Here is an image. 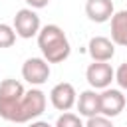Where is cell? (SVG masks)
<instances>
[{
	"label": "cell",
	"instance_id": "1",
	"mask_svg": "<svg viewBox=\"0 0 127 127\" xmlns=\"http://www.w3.org/2000/svg\"><path fill=\"white\" fill-rule=\"evenodd\" d=\"M38 48L42 52V58L48 64H62L69 58L71 46L65 36V32L58 24L42 26L38 32Z\"/></svg>",
	"mask_w": 127,
	"mask_h": 127
},
{
	"label": "cell",
	"instance_id": "2",
	"mask_svg": "<svg viewBox=\"0 0 127 127\" xmlns=\"http://www.w3.org/2000/svg\"><path fill=\"white\" fill-rule=\"evenodd\" d=\"M46 103H48L46 93L40 87L28 89L24 93L22 101L18 103V107H16L10 123H30V121H36L46 111Z\"/></svg>",
	"mask_w": 127,
	"mask_h": 127
},
{
	"label": "cell",
	"instance_id": "3",
	"mask_svg": "<svg viewBox=\"0 0 127 127\" xmlns=\"http://www.w3.org/2000/svg\"><path fill=\"white\" fill-rule=\"evenodd\" d=\"M26 89L18 79H4L0 83V117L6 121H12V115L18 107V103L22 101Z\"/></svg>",
	"mask_w": 127,
	"mask_h": 127
},
{
	"label": "cell",
	"instance_id": "4",
	"mask_svg": "<svg viewBox=\"0 0 127 127\" xmlns=\"http://www.w3.org/2000/svg\"><path fill=\"white\" fill-rule=\"evenodd\" d=\"M16 36L24 38V40H30L34 36H38L40 28H42V22H40V16L36 14V10L32 8H20L14 16V24H12Z\"/></svg>",
	"mask_w": 127,
	"mask_h": 127
},
{
	"label": "cell",
	"instance_id": "5",
	"mask_svg": "<svg viewBox=\"0 0 127 127\" xmlns=\"http://www.w3.org/2000/svg\"><path fill=\"white\" fill-rule=\"evenodd\" d=\"M52 69H50V64L44 60V58H28L24 64H22V77L32 85V87H38L42 83L48 81Z\"/></svg>",
	"mask_w": 127,
	"mask_h": 127
},
{
	"label": "cell",
	"instance_id": "6",
	"mask_svg": "<svg viewBox=\"0 0 127 127\" xmlns=\"http://www.w3.org/2000/svg\"><path fill=\"white\" fill-rule=\"evenodd\" d=\"M85 79L91 89H107L115 79V69L107 62H93L85 69Z\"/></svg>",
	"mask_w": 127,
	"mask_h": 127
},
{
	"label": "cell",
	"instance_id": "7",
	"mask_svg": "<svg viewBox=\"0 0 127 127\" xmlns=\"http://www.w3.org/2000/svg\"><path fill=\"white\" fill-rule=\"evenodd\" d=\"M50 101H52V105H54L58 111H62V113L69 111V109L75 105V101H77L75 87H73L69 81H60V83H56V85L52 87V91H50Z\"/></svg>",
	"mask_w": 127,
	"mask_h": 127
},
{
	"label": "cell",
	"instance_id": "8",
	"mask_svg": "<svg viewBox=\"0 0 127 127\" xmlns=\"http://www.w3.org/2000/svg\"><path fill=\"white\" fill-rule=\"evenodd\" d=\"M125 109V95L121 89L107 87L99 93V113L113 119Z\"/></svg>",
	"mask_w": 127,
	"mask_h": 127
},
{
	"label": "cell",
	"instance_id": "9",
	"mask_svg": "<svg viewBox=\"0 0 127 127\" xmlns=\"http://www.w3.org/2000/svg\"><path fill=\"white\" fill-rule=\"evenodd\" d=\"M113 14H115L113 0H87L85 2V16L95 24L109 22Z\"/></svg>",
	"mask_w": 127,
	"mask_h": 127
},
{
	"label": "cell",
	"instance_id": "10",
	"mask_svg": "<svg viewBox=\"0 0 127 127\" xmlns=\"http://www.w3.org/2000/svg\"><path fill=\"white\" fill-rule=\"evenodd\" d=\"M87 52L93 62H109L115 56V44L105 36H93L87 44Z\"/></svg>",
	"mask_w": 127,
	"mask_h": 127
},
{
	"label": "cell",
	"instance_id": "11",
	"mask_svg": "<svg viewBox=\"0 0 127 127\" xmlns=\"http://www.w3.org/2000/svg\"><path fill=\"white\" fill-rule=\"evenodd\" d=\"M75 105H77L79 115H83V117L101 115V113H99V93H97L95 89H85V91H81L79 97H77V101H75Z\"/></svg>",
	"mask_w": 127,
	"mask_h": 127
},
{
	"label": "cell",
	"instance_id": "12",
	"mask_svg": "<svg viewBox=\"0 0 127 127\" xmlns=\"http://www.w3.org/2000/svg\"><path fill=\"white\" fill-rule=\"evenodd\" d=\"M115 46H127V10H119L111 16V38Z\"/></svg>",
	"mask_w": 127,
	"mask_h": 127
},
{
	"label": "cell",
	"instance_id": "13",
	"mask_svg": "<svg viewBox=\"0 0 127 127\" xmlns=\"http://www.w3.org/2000/svg\"><path fill=\"white\" fill-rule=\"evenodd\" d=\"M54 127H83V121H81L79 115L65 111V113H62V115L58 117V121H56Z\"/></svg>",
	"mask_w": 127,
	"mask_h": 127
},
{
	"label": "cell",
	"instance_id": "14",
	"mask_svg": "<svg viewBox=\"0 0 127 127\" xmlns=\"http://www.w3.org/2000/svg\"><path fill=\"white\" fill-rule=\"evenodd\" d=\"M16 42V32L10 24H0V48H12Z\"/></svg>",
	"mask_w": 127,
	"mask_h": 127
},
{
	"label": "cell",
	"instance_id": "15",
	"mask_svg": "<svg viewBox=\"0 0 127 127\" xmlns=\"http://www.w3.org/2000/svg\"><path fill=\"white\" fill-rule=\"evenodd\" d=\"M83 127H113V121L105 115H93V117H87Z\"/></svg>",
	"mask_w": 127,
	"mask_h": 127
},
{
	"label": "cell",
	"instance_id": "16",
	"mask_svg": "<svg viewBox=\"0 0 127 127\" xmlns=\"http://www.w3.org/2000/svg\"><path fill=\"white\" fill-rule=\"evenodd\" d=\"M115 81L121 89L127 91V62H123L117 69H115Z\"/></svg>",
	"mask_w": 127,
	"mask_h": 127
},
{
	"label": "cell",
	"instance_id": "17",
	"mask_svg": "<svg viewBox=\"0 0 127 127\" xmlns=\"http://www.w3.org/2000/svg\"><path fill=\"white\" fill-rule=\"evenodd\" d=\"M26 4H28V8H32V10H40V8H46L48 4H50V0H24Z\"/></svg>",
	"mask_w": 127,
	"mask_h": 127
},
{
	"label": "cell",
	"instance_id": "18",
	"mask_svg": "<svg viewBox=\"0 0 127 127\" xmlns=\"http://www.w3.org/2000/svg\"><path fill=\"white\" fill-rule=\"evenodd\" d=\"M28 127H54V125H50L48 121H30Z\"/></svg>",
	"mask_w": 127,
	"mask_h": 127
}]
</instances>
